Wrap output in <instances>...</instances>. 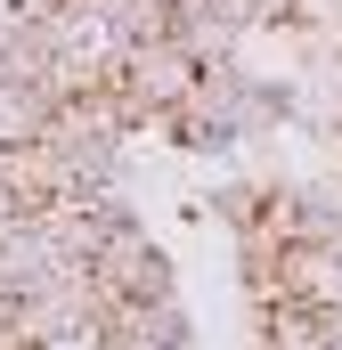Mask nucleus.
Returning a JSON list of instances; mask_svg holds the SVG:
<instances>
[{"label": "nucleus", "mask_w": 342, "mask_h": 350, "mask_svg": "<svg viewBox=\"0 0 342 350\" xmlns=\"http://www.w3.org/2000/svg\"><path fill=\"white\" fill-rule=\"evenodd\" d=\"M122 334L139 350H196V318H187V301L171 293V301H139V310L122 318Z\"/></svg>", "instance_id": "obj_6"}, {"label": "nucleus", "mask_w": 342, "mask_h": 350, "mask_svg": "<svg viewBox=\"0 0 342 350\" xmlns=\"http://www.w3.org/2000/svg\"><path fill=\"white\" fill-rule=\"evenodd\" d=\"M277 187H285V179H253V172H245V179H220V187L204 196V212H212L228 237H245V228H269V212H277Z\"/></svg>", "instance_id": "obj_5"}, {"label": "nucleus", "mask_w": 342, "mask_h": 350, "mask_svg": "<svg viewBox=\"0 0 342 350\" xmlns=\"http://www.w3.org/2000/svg\"><path fill=\"white\" fill-rule=\"evenodd\" d=\"M253 139L261 122H253V74L245 66H212L204 90L171 114V147H187V155H237Z\"/></svg>", "instance_id": "obj_1"}, {"label": "nucleus", "mask_w": 342, "mask_h": 350, "mask_svg": "<svg viewBox=\"0 0 342 350\" xmlns=\"http://www.w3.org/2000/svg\"><path fill=\"white\" fill-rule=\"evenodd\" d=\"M163 8H171V0H163Z\"/></svg>", "instance_id": "obj_10"}, {"label": "nucleus", "mask_w": 342, "mask_h": 350, "mask_svg": "<svg viewBox=\"0 0 342 350\" xmlns=\"http://www.w3.org/2000/svg\"><path fill=\"white\" fill-rule=\"evenodd\" d=\"M90 269H98V285H106L114 301H131V310H139V301H171V293H179L171 253L147 237V220H131V228H122V237H114V245H106Z\"/></svg>", "instance_id": "obj_2"}, {"label": "nucleus", "mask_w": 342, "mask_h": 350, "mask_svg": "<svg viewBox=\"0 0 342 350\" xmlns=\"http://www.w3.org/2000/svg\"><path fill=\"white\" fill-rule=\"evenodd\" d=\"M98 350H139V342H131V334H106V342H98Z\"/></svg>", "instance_id": "obj_9"}, {"label": "nucleus", "mask_w": 342, "mask_h": 350, "mask_svg": "<svg viewBox=\"0 0 342 350\" xmlns=\"http://www.w3.org/2000/svg\"><path fill=\"white\" fill-rule=\"evenodd\" d=\"M171 33L204 66H237V41L253 33V8L245 0H171Z\"/></svg>", "instance_id": "obj_4"}, {"label": "nucleus", "mask_w": 342, "mask_h": 350, "mask_svg": "<svg viewBox=\"0 0 342 350\" xmlns=\"http://www.w3.org/2000/svg\"><path fill=\"white\" fill-rule=\"evenodd\" d=\"M318 350H342V310H318Z\"/></svg>", "instance_id": "obj_8"}, {"label": "nucleus", "mask_w": 342, "mask_h": 350, "mask_svg": "<svg viewBox=\"0 0 342 350\" xmlns=\"http://www.w3.org/2000/svg\"><path fill=\"white\" fill-rule=\"evenodd\" d=\"M66 8H74V0H0L8 25H66Z\"/></svg>", "instance_id": "obj_7"}, {"label": "nucleus", "mask_w": 342, "mask_h": 350, "mask_svg": "<svg viewBox=\"0 0 342 350\" xmlns=\"http://www.w3.org/2000/svg\"><path fill=\"white\" fill-rule=\"evenodd\" d=\"M269 228L285 237V245H342V172H318V179H285L277 187V212H269Z\"/></svg>", "instance_id": "obj_3"}]
</instances>
